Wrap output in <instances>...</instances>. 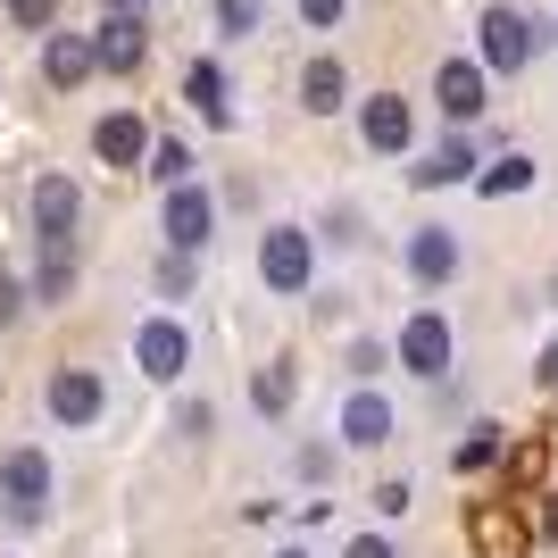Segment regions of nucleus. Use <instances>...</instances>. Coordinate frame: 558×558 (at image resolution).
Instances as JSON below:
<instances>
[{"label": "nucleus", "instance_id": "nucleus-1", "mask_svg": "<svg viewBox=\"0 0 558 558\" xmlns=\"http://www.w3.org/2000/svg\"><path fill=\"white\" fill-rule=\"evenodd\" d=\"M450 359H459V333H450L442 308H417V317L400 326V342H392V367H409L417 384H442Z\"/></svg>", "mask_w": 558, "mask_h": 558}, {"label": "nucleus", "instance_id": "nucleus-2", "mask_svg": "<svg viewBox=\"0 0 558 558\" xmlns=\"http://www.w3.org/2000/svg\"><path fill=\"white\" fill-rule=\"evenodd\" d=\"M308 276H317V242H308V226H267L258 233V283L267 292H308Z\"/></svg>", "mask_w": 558, "mask_h": 558}, {"label": "nucleus", "instance_id": "nucleus-3", "mask_svg": "<svg viewBox=\"0 0 558 558\" xmlns=\"http://www.w3.org/2000/svg\"><path fill=\"white\" fill-rule=\"evenodd\" d=\"M0 517H9V525H43L50 517V459L34 442L0 459Z\"/></svg>", "mask_w": 558, "mask_h": 558}, {"label": "nucleus", "instance_id": "nucleus-4", "mask_svg": "<svg viewBox=\"0 0 558 558\" xmlns=\"http://www.w3.org/2000/svg\"><path fill=\"white\" fill-rule=\"evenodd\" d=\"M43 409H50V425L84 434V425H100V417H109V384H100L93 367H50V384H43Z\"/></svg>", "mask_w": 558, "mask_h": 558}, {"label": "nucleus", "instance_id": "nucleus-5", "mask_svg": "<svg viewBox=\"0 0 558 558\" xmlns=\"http://www.w3.org/2000/svg\"><path fill=\"white\" fill-rule=\"evenodd\" d=\"M525 59H534V17H525V9H509V0H500V9H484L475 68H484V75H517Z\"/></svg>", "mask_w": 558, "mask_h": 558}, {"label": "nucleus", "instance_id": "nucleus-6", "mask_svg": "<svg viewBox=\"0 0 558 558\" xmlns=\"http://www.w3.org/2000/svg\"><path fill=\"white\" fill-rule=\"evenodd\" d=\"M466 542H475V558H525V517L509 509V492L500 500H466Z\"/></svg>", "mask_w": 558, "mask_h": 558}, {"label": "nucleus", "instance_id": "nucleus-7", "mask_svg": "<svg viewBox=\"0 0 558 558\" xmlns=\"http://www.w3.org/2000/svg\"><path fill=\"white\" fill-rule=\"evenodd\" d=\"M134 367L150 375V384H175V375L192 367V333L175 326V317H142L134 326Z\"/></svg>", "mask_w": 558, "mask_h": 558}, {"label": "nucleus", "instance_id": "nucleus-8", "mask_svg": "<svg viewBox=\"0 0 558 558\" xmlns=\"http://www.w3.org/2000/svg\"><path fill=\"white\" fill-rule=\"evenodd\" d=\"M209 226H217V201L201 184H175L167 192V209H159V233H167V251H201V242H209Z\"/></svg>", "mask_w": 558, "mask_h": 558}, {"label": "nucleus", "instance_id": "nucleus-9", "mask_svg": "<svg viewBox=\"0 0 558 558\" xmlns=\"http://www.w3.org/2000/svg\"><path fill=\"white\" fill-rule=\"evenodd\" d=\"M392 425H400V409L384 392H367V384L342 400V450H384V442H392Z\"/></svg>", "mask_w": 558, "mask_h": 558}, {"label": "nucleus", "instance_id": "nucleus-10", "mask_svg": "<svg viewBox=\"0 0 558 558\" xmlns=\"http://www.w3.org/2000/svg\"><path fill=\"white\" fill-rule=\"evenodd\" d=\"M75 217H84L75 175H43L34 184V242H75Z\"/></svg>", "mask_w": 558, "mask_h": 558}, {"label": "nucleus", "instance_id": "nucleus-11", "mask_svg": "<svg viewBox=\"0 0 558 558\" xmlns=\"http://www.w3.org/2000/svg\"><path fill=\"white\" fill-rule=\"evenodd\" d=\"M484 84L492 75L475 68V59H442V68H434V100H442L450 125H475V117H484Z\"/></svg>", "mask_w": 558, "mask_h": 558}, {"label": "nucleus", "instance_id": "nucleus-12", "mask_svg": "<svg viewBox=\"0 0 558 558\" xmlns=\"http://www.w3.org/2000/svg\"><path fill=\"white\" fill-rule=\"evenodd\" d=\"M142 50H150V25H142L134 9H117V17L93 34V59H100L109 75H134V68H142Z\"/></svg>", "mask_w": 558, "mask_h": 558}, {"label": "nucleus", "instance_id": "nucleus-13", "mask_svg": "<svg viewBox=\"0 0 558 558\" xmlns=\"http://www.w3.org/2000/svg\"><path fill=\"white\" fill-rule=\"evenodd\" d=\"M93 150H100V167H142V159H150V134H142L134 109H109L93 125Z\"/></svg>", "mask_w": 558, "mask_h": 558}, {"label": "nucleus", "instance_id": "nucleus-14", "mask_svg": "<svg viewBox=\"0 0 558 558\" xmlns=\"http://www.w3.org/2000/svg\"><path fill=\"white\" fill-rule=\"evenodd\" d=\"M93 68H100V59H93L84 34H43V84H50V93H75Z\"/></svg>", "mask_w": 558, "mask_h": 558}, {"label": "nucleus", "instance_id": "nucleus-15", "mask_svg": "<svg viewBox=\"0 0 558 558\" xmlns=\"http://www.w3.org/2000/svg\"><path fill=\"white\" fill-rule=\"evenodd\" d=\"M409 276L417 283H450L459 276V233L450 226H417L409 233Z\"/></svg>", "mask_w": 558, "mask_h": 558}, {"label": "nucleus", "instance_id": "nucleus-16", "mask_svg": "<svg viewBox=\"0 0 558 558\" xmlns=\"http://www.w3.org/2000/svg\"><path fill=\"white\" fill-rule=\"evenodd\" d=\"M359 142H367V150H409V100L375 93L367 109H359Z\"/></svg>", "mask_w": 558, "mask_h": 558}, {"label": "nucleus", "instance_id": "nucleus-17", "mask_svg": "<svg viewBox=\"0 0 558 558\" xmlns=\"http://www.w3.org/2000/svg\"><path fill=\"white\" fill-rule=\"evenodd\" d=\"M409 184H417V192H434V184H475V150L450 134L442 150H425V159L409 167Z\"/></svg>", "mask_w": 558, "mask_h": 558}, {"label": "nucleus", "instance_id": "nucleus-18", "mask_svg": "<svg viewBox=\"0 0 558 558\" xmlns=\"http://www.w3.org/2000/svg\"><path fill=\"white\" fill-rule=\"evenodd\" d=\"M292 400H301V375H292V359H267V367L251 375V409H258V417H292Z\"/></svg>", "mask_w": 558, "mask_h": 558}, {"label": "nucleus", "instance_id": "nucleus-19", "mask_svg": "<svg viewBox=\"0 0 558 558\" xmlns=\"http://www.w3.org/2000/svg\"><path fill=\"white\" fill-rule=\"evenodd\" d=\"M184 100L209 117V125H226V117H233V100H226V68H217V59H192V68H184Z\"/></svg>", "mask_w": 558, "mask_h": 558}, {"label": "nucleus", "instance_id": "nucleus-20", "mask_svg": "<svg viewBox=\"0 0 558 558\" xmlns=\"http://www.w3.org/2000/svg\"><path fill=\"white\" fill-rule=\"evenodd\" d=\"M342 93H350L342 59H308V68H301V109L308 117H333V109H342Z\"/></svg>", "mask_w": 558, "mask_h": 558}, {"label": "nucleus", "instance_id": "nucleus-21", "mask_svg": "<svg viewBox=\"0 0 558 558\" xmlns=\"http://www.w3.org/2000/svg\"><path fill=\"white\" fill-rule=\"evenodd\" d=\"M75 292V242H43V267H34V301H68Z\"/></svg>", "mask_w": 558, "mask_h": 558}, {"label": "nucleus", "instance_id": "nucleus-22", "mask_svg": "<svg viewBox=\"0 0 558 558\" xmlns=\"http://www.w3.org/2000/svg\"><path fill=\"white\" fill-rule=\"evenodd\" d=\"M534 175L542 167L525 159V150H509V159H492L484 175H475V192H484V201H509V192H534Z\"/></svg>", "mask_w": 558, "mask_h": 558}, {"label": "nucleus", "instance_id": "nucleus-23", "mask_svg": "<svg viewBox=\"0 0 558 558\" xmlns=\"http://www.w3.org/2000/svg\"><path fill=\"white\" fill-rule=\"evenodd\" d=\"M142 167H150V175H159L167 192H175V184H192V150H184V142H150V159H142Z\"/></svg>", "mask_w": 558, "mask_h": 558}, {"label": "nucleus", "instance_id": "nucleus-24", "mask_svg": "<svg viewBox=\"0 0 558 558\" xmlns=\"http://www.w3.org/2000/svg\"><path fill=\"white\" fill-rule=\"evenodd\" d=\"M492 459H500V425H475V434L459 442V466H466V475H484Z\"/></svg>", "mask_w": 558, "mask_h": 558}, {"label": "nucleus", "instance_id": "nucleus-25", "mask_svg": "<svg viewBox=\"0 0 558 558\" xmlns=\"http://www.w3.org/2000/svg\"><path fill=\"white\" fill-rule=\"evenodd\" d=\"M50 17H59V0H9V25L25 34H50Z\"/></svg>", "mask_w": 558, "mask_h": 558}, {"label": "nucleus", "instance_id": "nucleus-26", "mask_svg": "<svg viewBox=\"0 0 558 558\" xmlns=\"http://www.w3.org/2000/svg\"><path fill=\"white\" fill-rule=\"evenodd\" d=\"M217 25H226L233 43H242V34H258V0H217Z\"/></svg>", "mask_w": 558, "mask_h": 558}, {"label": "nucleus", "instance_id": "nucleus-27", "mask_svg": "<svg viewBox=\"0 0 558 558\" xmlns=\"http://www.w3.org/2000/svg\"><path fill=\"white\" fill-rule=\"evenodd\" d=\"M159 292H167V301H184V292H192V258H184V251L159 258Z\"/></svg>", "mask_w": 558, "mask_h": 558}, {"label": "nucleus", "instance_id": "nucleus-28", "mask_svg": "<svg viewBox=\"0 0 558 558\" xmlns=\"http://www.w3.org/2000/svg\"><path fill=\"white\" fill-rule=\"evenodd\" d=\"M384 367H392V350H384V342H350V375H359V384L384 375Z\"/></svg>", "mask_w": 558, "mask_h": 558}, {"label": "nucleus", "instance_id": "nucleus-29", "mask_svg": "<svg viewBox=\"0 0 558 558\" xmlns=\"http://www.w3.org/2000/svg\"><path fill=\"white\" fill-rule=\"evenodd\" d=\"M175 434H184V442H209V400H184V409H175Z\"/></svg>", "mask_w": 558, "mask_h": 558}, {"label": "nucleus", "instance_id": "nucleus-30", "mask_svg": "<svg viewBox=\"0 0 558 558\" xmlns=\"http://www.w3.org/2000/svg\"><path fill=\"white\" fill-rule=\"evenodd\" d=\"M25 301H34V292H25V283L9 276V267H0V326H17V317H25Z\"/></svg>", "mask_w": 558, "mask_h": 558}, {"label": "nucleus", "instance_id": "nucleus-31", "mask_svg": "<svg viewBox=\"0 0 558 558\" xmlns=\"http://www.w3.org/2000/svg\"><path fill=\"white\" fill-rule=\"evenodd\" d=\"M301 17L317 25V34H326V25H342V0H301Z\"/></svg>", "mask_w": 558, "mask_h": 558}, {"label": "nucleus", "instance_id": "nucleus-32", "mask_svg": "<svg viewBox=\"0 0 558 558\" xmlns=\"http://www.w3.org/2000/svg\"><path fill=\"white\" fill-rule=\"evenodd\" d=\"M342 558H400V550H392V542H384V534H359V542H350Z\"/></svg>", "mask_w": 558, "mask_h": 558}, {"label": "nucleus", "instance_id": "nucleus-33", "mask_svg": "<svg viewBox=\"0 0 558 558\" xmlns=\"http://www.w3.org/2000/svg\"><path fill=\"white\" fill-rule=\"evenodd\" d=\"M534 375H542V384H558V342L542 350V367H534Z\"/></svg>", "mask_w": 558, "mask_h": 558}, {"label": "nucleus", "instance_id": "nucleus-34", "mask_svg": "<svg viewBox=\"0 0 558 558\" xmlns=\"http://www.w3.org/2000/svg\"><path fill=\"white\" fill-rule=\"evenodd\" d=\"M550 542H558V500H550Z\"/></svg>", "mask_w": 558, "mask_h": 558}, {"label": "nucleus", "instance_id": "nucleus-35", "mask_svg": "<svg viewBox=\"0 0 558 558\" xmlns=\"http://www.w3.org/2000/svg\"><path fill=\"white\" fill-rule=\"evenodd\" d=\"M117 9H134V0H109V17H117Z\"/></svg>", "mask_w": 558, "mask_h": 558}, {"label": "nucleus", "instance_id": "nucleus-36", "mask_svg": "<svg viewBox=\"0 0 558 558\" xmlns=\"http://www.w3.org/2000/svg\"><path fill=\"white\" fill-rule=\"evenodd\" d=\"M276 558H308V550H276Z\"/></svg>", "mask_w": 558, "mask_h": 558}]
</instances>
